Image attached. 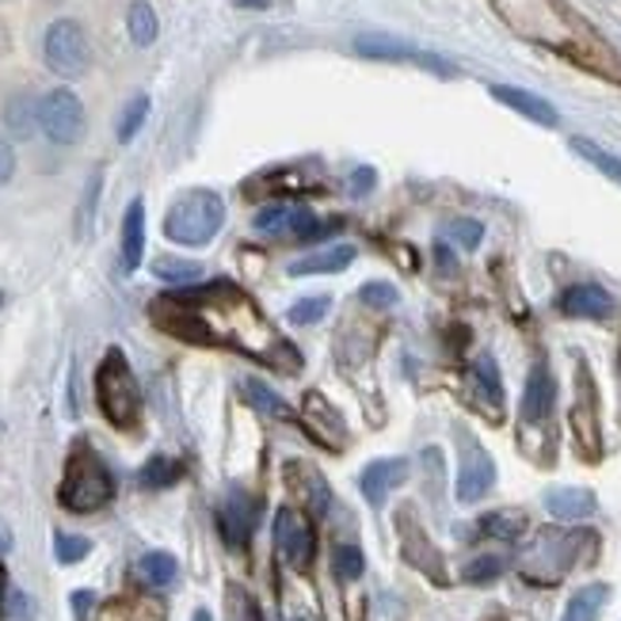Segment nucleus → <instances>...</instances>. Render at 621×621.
Here are the masks:
<instances>
[{
    "label": "nucleus",
    "instance_id": "1",
    "mask_svg": "<svg viewBox=\"0 0 621 621\" xmlns=\"http://www.w3.org/2000/svg\"><path fill=\"white\" fill-rule=\"evenodd\" d=\"M149 317L164 332L179 335L187 343H214V348H232L248 359H263L271 366L290 370L279 355L298 362V351H290L279 335L271 332L267 317L248 301L245 290L232 282H206V287L168 290L149 306ZM301 366V362H298Z\"/></svg>",
    "mask_w": 621,
    "mask_h": 621
},
{
    "label": "nucleus",
    "instance_id": "2",
    "mask_svg": "<svg viewBox=\"0 0 621 621\" xmlns=\"http://www.w3.org/2000/svg\"><path fill=\"white\" fill-rule=\"evenodd\" d=\"M111 496H115V477H111V469L103 465V458L89 443H76V451L69 454V462H65L62 488H58L62 507L73 515H92V511H100V507H107Z\"/></svg>",
    "mask_w": 621,
    "mask_h": 621
},
{
    "label": "nucleus",
    "instance_id": "3",
    "mask_svg": "<svg viewBox=\"0 0 621 621\" xmlns=\"http://www.w3.org/2000/svg\"><path fill=\"white\" fill-rule=\"evenodd\" d=\"M221 226H226V203H221V195L203 192V187L179 195L172 210L164 214V237L184 248L210 245Z\"/></svg>",
    "mask_w": 621,
    "mask_h": 621
},
{
    "label": "nucleus",
    "instance_id": "4",
    "mask_svg": "<svg viewBox=\"0 0 621 621\" xmlns=\"http://www.w3.org/2000/svg\"><path fill=\"white\" fill-rule=\"evenodd\" d=\"M96 401H100V412L107 416V424H115L123 431L137 424L142 393H137V377H134L131 362H126V355L118 348H111L96 370Z\"/></svg>",
    "mask_w": 621,
    "mask_h": 621
},
{
    "label": "nucleus",
    "instance_id": "5",
    "mask_svg": "<svg viewBox=\"0 0 621 621\" xmlns=\"http://www.w3.org/2000/svg\"><path fill=\"white\" fill-rule=\"evenodd\" d=\"M594 534H560V530H541L519 557V572L530 583H557L568 568L580 557V546L591 541Z\"/></svg>",
    "mask_w": 621,
    "mask_h": 621
},
{
    "label": "nucleus",
    "instance_id": "6",
    "mask_svg": "<svg viewBox=\"0 0 621 621\" xmlns=\"http://www.w3.org/2000/svg\"><path fill=\"white\" fill-rule=\"evenodd\" d=\"M42 58H46L50 73H58L62 81H81L92 69L89 31L76 20H54L42 34Z\"/></svg>",
    "mask_w": 621,
    "mask_h": 621
},
{
    "label": "nucleus",
    "instance_id": "7",
    "mask_svg": "<svg viewBox=\"0 0 621 621\" xmlns=\"http://www.w3.org/2000/svg\"><path fill=\"white\" fill-rule=\"evenodd\" d=\"M39 126L54 145H76L84 137V103L69 89L46 92L39 100Z\"/></svg>",
    "mask_w": 621,
    "mask_h": 621
},
{
    "label": "nucleus",
    "instance_id": "8",
    "mask_svg": "<svg viewBox=\"0 0 621 621\" xmlns=\"http://www.w3.org/2000/svg\"><path fill=\"white\" fill-rule=\"evenodd\" d=\"M355 54L374 58V62H408V65L431 69L435 76H454V73H458V69L446 62V58L427 54V50H416L412 42L393 39V34H359V39H355Z\"/></svg>",
    "mask_w": 621,
    "mask_h": 621
},
{
    "label": "nucleus",
    "instance_id": "9",
    "mask_svg": "<svg viewBox=\"0 0 621 621\" xmlns=\"http://www.w3.org/2000/svg\"><path fill=\"white\" fill-rule=\"evenodd\" d=\"M275 549H279V557L287 560L290 568H298V572H306V568L313 565L317 534H313V522L306 519V511L282 507V511L275 515Z\"/></svg>",
    "mask_w": 621,
    "mask_h": 621
},
{
    "label": "nucleus",
    "instance_id": "10",
    "mask_svg": "<svg viewBox=\"0 0 621 621\" xmlns=\"http://www.w3.org/2000/svg\"><path fill=\"white\" fill-rule=\"evenodd\" d=\"M256 511H260V507H256V499L248 496L245 488H229L226 504H221V511H218L221 538H226L229 549L248 546V538H252V530H256Z\"/></svg>",
    "mask_w": 621,
    "mask_h": 621
},
{
    "label": "nucleus",
    "instance_id": "11",
    "mask_svg": "<svg viewBox=\"0 0 621 621\" xmlns=\"http://www.w3.org/2000/svg\"><path fill=\"white\" fill-rule=\"evenodd\" d=\"M491 485H496V465L485 451H480L477 443H465L462 446V469H458V499L462 504H477V499H485Z\"/></svg>",
    "mask_w": 621,
    "mask_h": 621
},
{
    "label": "nucleus",
    "instance_id": "12",
    "mask_svg": "<svg viewBox=\"0 0 621 621\" xmlns=\"http://www.w3.org/2000/svg\"><path fill=\"white\" fill-rule=\"evenodd\" d=\"M408 473H412L408 458H377V462H370L366 469L359 473V488H362V496H366V504L382 507L385 496L408 480Z\"/></svg>",
    "mask_w": 621,
    "mask_h": 621
},
{
    "label": "nucleus",
    "instance_id": "13",
    "mask_svg": "<svg viewBox=\"0 0 621 621\" xmlns=\"http://www.w3.org/2000/svg\"><path fill=\"white\" fill-rule=\"evenodd\" d=\"M614 298L594 282H576L560 294V313L580 317V321H610L614 317Z\"/></svg>",
    "mask_w": 621,
    "mask_h": 621
},
{
    "label": "nucleus",
    "instance_id": "14",
    "mask_svg": "<svg viewBox=\"0 0 621 621\" xmlns=\"http://www.w3.org/2000/svg\"><path fill=\"white\" fill-rule=\"evenodd\" d=\"M553 401H557V382H553V374H549L546 362H538V366L530 370V377H526V390H522V420L526 424H541V420H549Z\"/></svg>",
    "mask_w": 621,
    "mask_h": 621
},
{
    "label": "nucleus",
    "instance_id": "15",
    "mask_svg": "<svg viewBox=\"0 0 621 621\" xmlns=\"http://www.w3.org/2000/svg\"><path fill=\"white\" fill-rule=\"evenodd\" d=\"M594 390H591V377L588 370L580 366V393H576V408H572V431L580 438L583 454L594 458L599 454V416H594Z\"/></svg>",
    "mask_w": 621,
    "mask_h": 621
},
{
    "label": "nucleus",
    "instance_id": "16",
    "mask_svg": "<svg viewBox=\"0 0 621 621\" xmlns=\"http://www.w3.org/2000/svg\"><path fill=\"white\" fill-rule=\"evenodd\" d=\"M491 100H499L504 107L519 111L522 118H530V123H538V126H557L560 123V115H557L553 103L541 100V96H534V92H526V89H511V84H491Z\"/></svg>",
    "mask_w": 621,
    "mask_h": 621
},
{
    "label": "nucleus",
    "instance_id": "17",
    "mask_svg": "<svg viewBox=\"0 0 621 621\" xmlns=\"http://www.w3.org/2000/svg\"><path fill=\"white\" fill-rule=\"evenodd\" d=\"M599 499H594L591 488H549L546 491V511L560 522H580L591 519Z\"/></svg>",
    "mask_w": 621,
    "mask_h": 621
},
{
    "label": "nucleus",
    "instance_id": "18",
    "mask_svg": "<svg viewBox=\"0 0 621 621\" xmlns=\"http://www.w3.org/2000/svg\"><path fill=\"white\" fill-rule=\"evenodd\" d=\"M313 214L306 210V206H294V203H275V206H263L260 214H256V229L260 232H271V237H279V232H294L301 237L309 226H313Z\"/></svg>",
    "mask_w": 621,
    "mask_h": 621
},
{
    "label": "nucleus",
    "instance_id": "19",
    "mask_svg": "<svg viewBox=\"0 0 621 621\" xmlns=\"http://www.w3.org/2000/svg\"><path fill=\"white\" fill-rule=\"evenodd\" d=\"M145 256V203L134 198L123 214V271H137Z\"/></svg>",
    "mask_w": 621,
    "mask_h": 621
},
{
    "label": "nucleus",
    "instance_id": "20",
    "mask_svg": "<svg viewBox=\"0 0 621 621\" xmlns=\"http://www.w3.org/2000/svg\"><path fill=\"white\" fill-rule=\"evenodd\" d=\"M351 263H355V248L335 245V248H324V252H313V256H306V260L290 263V275H298V279H306V275H340V271H348Z\"/></svg>",
    "mask_w": 621,
    "mask_h": 621
},
{
    "label": "nucleus",
    "instance_id": "21",
    "mask_svg": "<svg viewBox=\"0 0 621 621\" xmlns=\"http://www.w3.org/2000/svg\"><path fill=\"white\" fill-rule=\"evenodd\" d=\"M4 126H8V134L20 137V142L34 137V131H39V100H34L31 92H15V96H8Z\"/></svg>",
    "mask_w": 621,
    "mask_h": 621
},
{
    "label": "nucleus",
    "instance_id": "22",
    "mask_svg": "<svg viewBox=\"0 0 621 621\" xmlns=\"http://www.w3.org/2000/svg\"><path fill=\"white\" fill-rule=\"evenodd\" d=\"M240 396H245L256 412H263V416H271V420H282V424H294L298 420L294 408H290L275 390H267L263 382H256V377H245V382H240Z\"/></svg>",
    "mask_w": 621,
    "mask_h": 621
},
{
    "label": "nucleus",
    "instance_id": "23",
    "mask_svg": "<svg viewBox=\"0 0 621 621\" xmlns=\"http://www.w3.org/2000/svg\"><path fill=\"white\" fill-rule=\"evenodd\" d=\"M607 594H610L607 583H588V588H580L568 599L560 621H599V610L607 607Z\"/></svg>",
    "mask_w": 621,
    "mask_h": 621
},
{
    "label": "nucleus",
    "instance_id": "24",
    "mask_svg": "<svg viewBox=\"0 0 621 621\" xmlns=\"http://www.w3.org/2000/svg\"><path fill=\"white\" fill-rule=\"evenodd\" d=\"M301 416L313 424L317 438H324V424H328V427H332V435L340 438V446H343V438H348V427H343V420L335 416V408L324 401L321 393H306V408H301Z\"/></svg>",
    "mask_w": 621,
    "mask_h": 621
},
{
    "label": "nucleus",
    "instance_id": "25",
    "mask_svg": "<svg viewBox=\"0 0 621 621\" xmlns=\"http://www.w3.org/2000/svg\"><path fill=\"white\" fill-rule=\"evenodd\" d=\"M126 31H131V42L134 46H153L157 42V12H153L149 0H134L131 12H126Z\"/></svg>",
    "mask_w": 621,
    "mask_h": 621
},
{
    "label": "nucleus",
    "instance_id": "26",
    "mask_svg": "<svg viewBox=\"0 0 621 621\" xmlns=\"http://www.w3.org/2000/svg\"><path fill=\"white\" fill-rule=\"evenodd\" d=\"M137 576H142L149 588H168V583H176L179 576V565L172 553H161V549H153V553H145L137 560Z\"/></svg>",
    "mask_w": 621,
    "mask_h": 621
},
{
    "label": "nucleus",
    "instance_id": "27",
    "mask_svg": "<svg viewBox=\"0 0 621 621\" xmlns=\"http://www.w3.org/2000/svg\"><path fill=\"white\" fill-rule=\"evenodd\" d=\"M184 477V465H179L176 458H164V454H157V458H149L142 465V473H137V480H142V488H168L176 485V480Z\"/></svg>",
    "mask_w": 621,
    "mask_h": 621
},
{
    "label": "nucleus",
    "instance_id": "28",
    "mask_svg": "<svg viewBox=\"0 0 621 621\" xmlns=\"http://www.w3.org/2000/svg\"><path fill=\"white\" fill-rule=\"evenodd\" d=\"M145 118H149V96H134V100H126V107H123V115H118V123H115V137L123 145H131L137 131L145 126Z\"/></svg>",
    "mask_w": 621,
    "mask_h": 621
},
{
    "label": "nucleus",
    "instance_id": "29",
    "mask_svg": "<svg viewBox=\"0 0 621 621\" xmlns=\"http://www.w3.org/2000/svg\"><path fill=\"white\" fill-rule=\"evenodd\" d=\"M100 192H103V172L96 168L89 176V184H84L81 206H76V237H89V232H92V221H96V206H100Z\"/></svg>",
    "mask_w": 621,
    "mask_h": 621
},
{
    "label": "nucleus",
    "instance_id": "30",
    "mask_svg": "<svg viewBox=\"0 0 621 621\" xmlns=\"http://www.w3.org/2000/svg\"><path fill=\"white\" fill-rule=\"evenodd\" d=\"M480 530H485L488 538L515 541L526 530V515L522 511H491V515H485V519H480Z\"/></svg>",
    "mask_w": 621,
    "mask_h": 621
},
{
    "label": "nucleus",
    "instance_id": "31",
    "mask_svg": "<svg viewBox=\"0 0 621 621\" xmlns=\"http://www.w3.org/2000/svg\"><path fill=\"white\" fill-rule=\"evenodd\" d=\"M572 149L580 153V157L588 161V164H594V168H599L602 176H610L614 184H621V161L614 157V153H607L602 145L588 142V137H572Z\"/></svg>",
    "mask_w": 621,
    "mask_h": 621
},
{
    "label": "nucleus",
    "instance_id": "32",
    "mask_svg": "<svg viewBox=\"0 0 621 621\" xmlns=\"http://www.w3.org/2000/svg\"><path fill=\"white\" fill-rule=\"evenodd\" d=\"M473 382H477V390L488 396L491 408L499 412V404H504V385H499V366L491 355H480L477 366H473Z\"/></svg>",
    "mask_w": 621,
    "mask_h": 621
},
{
    "label": "nucleus",
    "instance_id": "33",
    "mask_svg": "<svg viewBox=\"0 0 621 621\" xmlns=\"http://www.w3.org/2000/svg\"><path fill=\"white\" fill-rule=\"evenodd\" d=\"M362 568H366V560H362V549L359 546H335L332 549V572H335V580H343V583L359 580Z\"/></svg>",
    "mask_w": 621,
    "mask_h": 621
},
{
    "label": "nucleus",
    "instance_id": "34",
    "mask_svg": "<svg viewBox=\"0 0 621 621\" xmlns=\"http://www.w3.org/2000/svg\"><path fill=\"white\" fill-rule=\"evenodd\" d=\"M332 309V298L328 294H313V298H301L290 306V313H287V321L290 324H317L321 317Z\"/></svg>",
    "mask_w": 621,
    "mask_h": 621
},
{
    "label": "nucleus",
    "instance_id": "35",
    "mask_svg": "<svg viewBox=\"0 0 621 621\" xmlns=\"http://www.w3.org/2000/svg\"><path fill=\"white\" fill-rule=\"evenodd\" d=\"M446 237H451L454 245H462L465 252H473V248H480V240H485V226H480L477 218H454L451 226H446Z\"/></svg>",
    "mask_w": 621,
    "mask_h": 621
},
{
    "label": "nucleus",
    "instance_id": "36",
    "mask_svg": "<svg viewBox=\"0 0 621 621\" xmlns=\"http://www.w3.org/2000/svg\"><path fill=\"white\" fill-rule=\"evenodd\" d=\"M301 473V496H306V504L313 507V511H328V485L324 477H317L309 465H294Z\"/></svg>",
    "mask_w": 621,
    "mask_h": 621
},
{
    "label": "nucleus",
    "instance_id": "37",
    "mask_svg": "<svg viewBox=\"0 0 621 621\" xmlns=\"http://www.w3.org/2000/svg\"><path fill=\"white\" fill-rule=\"evenodd\" d=\"M153 275H157V279H164V282H195L198 275H203V267L198 263H192V260H157L153 263Z\"/></svg>",
    "mask_w": 621,
    "mask_h": 621
},
{
    "label": "nucleus",
    "instance_id": "38",
    "mask_svg": "<svg viewBox=\"0 0 621 621\" xmlns=\"http://www.w3.org/2000/svg\"><path fill=\"white\" fill-rule=\"evenodd\" d=\"M89 553H92V541L81 538V534H58L54 538V557L62 565H76V560H84Z\"/></svg>",
    "mask_w": 621,
    "mask_h": 621
},
{
    "label": "nucleus",
    "instance_id": "39",
    "mask_svg": "<svg viewBox=\"0 0 621 621\" xmlns=\"http://www.w3.org/2000/svg\"><path fill=\"white\" fill-rule=\"evenodd\" d=\"M226 602H229V621H260V607H256V599L245 588H237V583H229Z\"/></svg>",
    "mask_w": 621,
    "mask_h": 621
},
{
    "label": "nucleus",
    "instance_id": "40",
    "mask_svg": "<svg viewBox=\"0 0 621 621\" xmlns=\"http://www.w3.org/2000/svg\"><path fill=\"white\" fill-rule=\"evenodd\" d=\"M504 576V557H477L465 565V580L469 583H491Z\"/></svg>",
    "mask_w": 621,
    "mask_h": 621
},
{
    "label": "nucleus",
    "instance_id": "41",
    "mask_svg": "<svg viewBox=\"0 0 621 621\" xmlns=\"http://www.w3.org/2000/svg\"><path fill=\"white\" fill-rule=\"evenodd\" d=\"M359 301L370 309H393L396 301V287H390V282H366V287L359 290Z\"/></svg>",
    "mask_w": 621,
    "mask_h": 621
},
{
    "label": "nucleus",
    "instance_id": "42",
    "mask_svg": "<svg viewBox=\"0 0 621 621\" xmlns=\"http://www.w3.org/2000/svg\"><path fill=\"white\" fill-rule=\"evenodd\" d=\"M12 176H15V149H12V142L0 137V187H4Z\"/></svg>",
    "mask_w": 621,
    "mask_h": 621
},
{
    "label": "nucleus",
    "instance_id": "43",
    "mask_svg": "<svg viewBox=\"0 0 621 621\" xmlns=\"http://www.w3.org/2000/svg\"><path fill=\"white\" fill-rule=\"evenodd\" d=\"M374 184H377V176H374V168H355V176H351V195H370L374 192Z\"/></svg>",
    "mask_w": 621,
    "mask_h": 621
},
{
    "label": "nucleus",
    "instance_id": "44",
    "mask_svg": "<svg viewBox=\"0 0 621 621\" xmlns=\"http://www.w3.org/2000/svg\"><path fill=\"white\" fill-rule=\"evenodd\" d=\"M73 614H76V621H89V610H92V602H96V594L92 591H73Z\"/></svg>",
    "mask_w": 621,
    "mask_h": 621
},
{
    "label": "nucleus",
    "instance_id": "45",
    "mask_svg": "<svg viewBox=\"0 0 621 621\" xmlns=\"http://www.w3.org/2000/svg\"><path fill=\"white\" fill-rule=\"evenodd\" d=\"M435 256H438V263H443V271H454V256H451V248L438 245V248H435Z\"/></svg>",
    "mask_w": 621,
    "mask_h": 621
},
{
    "label": "nucleus",
    "instance_id": "46",
    "mask_svg": "<svg viewBox=\"0 0 621 621\" xmlns=\"http://www.w3.org/2000/svg\"><path fill=\"white\" fill-rule=\"evenodd\" d=\"M8 549H12V530L0 522V553H8Z\"/></svg>",
    "mask_w": 621,
    "mask_h": 621
},
{
    "label": "nucleus",
    "instance_id": "47",
    "mask_svg": "<svg viewBox=\"0 0 621 621\" xmlns=\"http://www.w3.org/2000/svg\"><path fill=\"white\" fill-rule=\"evenodd\" d=\"M232 4H237V8H267L271 0H232Z\"/></svg>",
    "mask_w": 621,
    "mask_h": 621
},
{
    "label": "nucleus",
    "instance_id": "48",
    "mask_svg": "<svg viewBox=\"0 0 621 621\" xmlns=\"http://www.w3.org/2000/svg\"><path fill=\"white\" fill-rule=\"evenodd\" d=\"M4 591H8V576H4V565H0V607H4Z\"/></svg>",
    "mask_w": 621,
    "mask_h": 621
},
{
    "label": "nucleus",
    "instance_id": "49",
    "mask_svg": "<svg viewBox=\"0 0 621 621\" xmlns=\"http://www.w3.org/2000/svg\"><path fill=\"white\" fill-rule=\"evenodd\" d=\"M192 621H214V614H210V610H195Z\"/></svg>",
    "mask_w": 621,
    "mask_h": 621
}]
</instances>
